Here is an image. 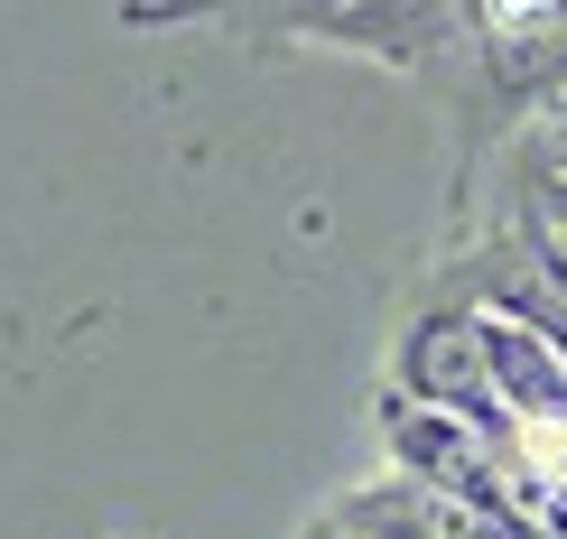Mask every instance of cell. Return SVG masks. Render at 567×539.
I'll use <instances>...</instances> for the list:
<instances>
[{"mask_svg":"<svg viewBox=\"0 0 567 539\" xmlns=\"http://www.w3.org/2000/svg\"><path fill=\"white\" fill-rule=\"evenodd\" d=\"M353 0H131V29H158V19H215L224 38L243 46H336Z\"/></svg>","mask_w":567,"mask_h":539,"instance_id":"obj_1","label":"cell"}]
</instances>
